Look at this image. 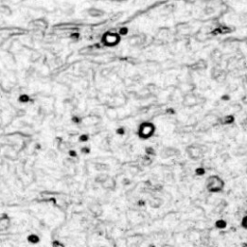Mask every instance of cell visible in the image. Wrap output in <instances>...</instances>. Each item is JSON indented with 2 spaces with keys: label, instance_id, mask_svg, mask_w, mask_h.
I'll return each instance as SVG.
<instances>
[{
  "label": "cell",
  "instance_id": "obj_2",
  "mask_svg": "<svg viewBox=\"0 0 247 247\" xmlns=\"http://www.w3.org/2000/svg\"><path fill=\"white\" fill-rule=\"evenodd\" d=\"M2 2H3V0H0V5L2 4Z\"/></svg>",
  "mask_w": 247,
  "mask_h": 247
},
{
  "label": "cell",
  "instance_id": "obj_1",
  "mask_svg": "<svg viewBox=\"0 0 247 247\" xmlns=\"http://www.w3.org/2000/svg\"><path fill=\"white\" fill-rule=\"evenodd\" d=\"M89 14L93 17H101V15H103V11H101V10H99V9L93 8V9L89 10Z\"/></svg>",
  "mask_w": 247,
  "mask_h": 247
}]
</instances>
